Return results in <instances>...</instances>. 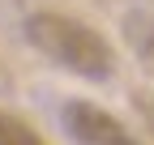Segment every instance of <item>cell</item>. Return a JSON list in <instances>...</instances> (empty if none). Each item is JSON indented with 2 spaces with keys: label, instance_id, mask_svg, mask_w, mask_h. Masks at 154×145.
I'll use <instances>...</instances> for the list:
<instances>
[{
  "label": "cell",
  "instance_id": "obj_3",
  "mask_svg": "<svg viewBox=\"0 0 154 145\" xmlns=\"http://www.w3.org/2000/svg\"><path fill=\"white\" fill-rule=\"evenodd\" d=\"M0 145H47V141H43V132L34 124H26L22 115L0 107Z\"/></svg>",
  "mask_w": 154,
  "mask_h": 145
},
{
  "label": "cell",
  "instance_id": "obj_2",
  "mask_svg": "<svg viewBox=\"0 0 154 145\" xmlns=\"http://www.w3.org/2000/svg\"><path fill=\"white\" fill-rule=\"evenodd\" d=\"M60 120H64V132L73 137V145H141L124 128V120H116L111 111H103L90 98H69Z\"/></svg>",
  "mask_w": 154,
  "mask_h": 145
},
{
  "label": "cell",
  "instance_id": "obj_1",
  "mask_svg": "<svg viewBox=\"0 0 154 145\" xmlns=\"http://www.w3.org/2000/svg\"><path fill=\"white\" fill-rule=\"evenodd\" d=\"M22 30H26V43L38 56H47L51 64L77 72V77H86V81L116 77V47L94 26H86L82 17L56 13V9H38V13L26 17Z\"/></svg>",
  "mask_w": 154,
  "mask_h": 145
}]
</instances>
